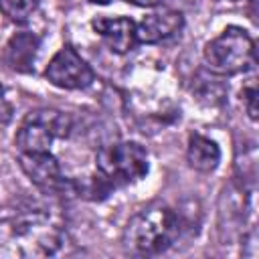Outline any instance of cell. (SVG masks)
<instances>
[{
  "mask_svg": "<svg viewBox=\"0 0 259 259\" xmlns=\"http://www.w3.org/2000/svg\"><path fill=\"white\" fill-rule=\"evenodd\" d=\"M243 103H245L249 117L255 121L257 119V85H255V81H251L249 85L243 87Z\"/></svg>",
  "mask_w": 259,
  "mask_h": 259,
  "instance_id": "obj_13",
  "label": "cell"
},
{
  "mask_svg": "<svg viewBox=\"0 0 259 259\" xmlns=\"http://www.w3.org/2000/svg\"><path fill=\"white\" fill-rule=\"evenodd\" d=\"M202 57L204 65L217 75L245 73L255 65V42L245 28L227 26L204 45Z\"/></svg>",
  "mask_w": 259,
  "mask_h": 259,
  "instance_id": "obj_3",
  "label": "cell"
},
{
  "mask_svg": "<svg viewBox=\"0 0 259 259\" xmlns=\"http://www.w3.org/2000/svg\"><path fill=\"white\" fill-rule=\"evenodd\" d=\"M45 77L51 85L61 89H85L93 83V69L79 57L73 47H63L47 65Z\"/></svg>",
  "mask_w": 259,
  "mask_h": 259,
  "instance_id": "obj_6",
  "label": "cell"
},
{
  "mask_svg": "<svg viewBox=\"0 0 259 259\" xmlns=\"http://www.w3.org/2000/svg\"><path fill=\"white\" fill-rule=\"evenodd\" d=\"M38 49V38L30 32L14 34L6 45V63L20 73H28L34 63V55Z\"/></svg>",
  "mask_w": 259,
  "mask_h": 259,
  "instance_id": "obj_11",
  "label": "cell"
},
{
  "mask_svg": "<svg viewBox=\"0 0 259 259\" xmlns=\"http://www.w3.org/2000/svg\"><path fill=\"white\" fill-rule=\"evenodd\" d=\"M148 170V154L138 142H117L97 152V172L113 186L138 182Z\"/></svg>",
  "mask_w": 259,
  "mask_h": 259,
  "instance_id": "obj_4",
  "label": "cell"
},
{
  "mask_svg": "<svg viewBox=\"0 0 259 259\" xmlns=\"http://www.w3.org/2000/svg\"><path fill=\"white\" fill-rule=\"evenodd\" d=\"M186 160L190 168L198 172H210L221 162V150L214 140L200 136V134H192L186 146Z\"/></svg>",
  "mask_w": 259,
  "mask_h": 259,
  "instance_id": "obj_10",
  "label": "cell"
},
{
  "mask_svg": "<svg viewBox=\"0 0 259 259\" xmlns=\"http://www.w3.org/2000/svg\"><path fill=\"white\" fill-rule=\"evenodd\" d=\"M4 241L20 257L55 255L63 245V229L42 208L24 210L4 225Z\"/></svg>",
  "mask_w": 259,
  "mask_h": 259,
  "instance_id": "obj_1",
  "label": "cell"
},
{
  "mask_svg": "<svg viewBox=\"0 0 259 259\" xmlns=\"http://www.w3.org/2000/svg\"><path fill=\"white\" fill-rule=\"evenodd\" d=\"M125 2L136 4V6H156V4L162 2V0H125Z\"/></svg>",
  "mask_w": 259,
  "mask_h": 259,
  "instance_id": "obj_15",
  "label": "cell"
},
{
  "mask_svg": "<svg viewBox=\"0 0 259 259\" xmlns=\"http://www.w3.org/2000/svg\"><path fill=\"white\" fill-rule=\"evenodd\" d=\"M20 168L26 178L40 190H57L63 186V174L57 158L47 152H20Z\"/></svg>",
  "mask_w": 259,
  "mask_h": 259,
  "instance_id": "obj_8",
  "label": "cell"
},
{
  "mask_svg": "<svg viewBox=\"0 0 259 259\" xmlns=\"http://www.w3.org/2000/svg\"><path fill=\"white\" fill-rule=\"evenodd\" d=\"M12 119V105L4 97V87L0 85V125H6Z\"/></svg>",
  "mask_w": 259,
  "mask_h": 259,
  "instance_id": "obj_14",
  "label": "cell"
},
{
  "mask_svg": "<svg viewBox=\"0 0 259 259\" xmlns=\"http://www.w3.org/2000/svg\"><path fill=\"white\" fill-rule=\"evenodd\" d=\"M180 221L168 206H150L134 214L123 231V243L138 255H160L176 241Z\"/></svg>",
  "mask_w": 259,
  "mask_h": 259,
  "instance_id": "obj_2",
  "label": "cell"
},
{
  "mask_svg": "<svg viewBox=\"0 0 259 259\" xmlns=\"http://www.w3.org/2000/svg\"><path fill=\"white\" fill-rule=\"evenodd\" d=\"M38 0H0V12L12 22H24L36 10Z\"/></svg>",
  "mask_w": 259,
  "mask_h": 259,
  "instance_id": "obj_12",
  "label": "cell"
},
{
  "mask_svg": "<svg viewBox=\"0 0 259 259\" xmlns=\"http://www.w3.org/2000/svg\"><path fill=\"white\" fill-rule=\"evenodd\" d=\"M91 26L115 55H125L138 45L136 22L127 16H97L91 20Z\"/></svg>",
  "mask_w": 259,
  "mask_h": 259,
  "instance_id": "obj_7",
  "label": "cell"
},
{
  "mask_svg": "<svg viewBox=\"0 0 259 259\" xmlns=\"http://www.w3.org/2000/svg\"><path fill=\"white\" fill-rule=\"evenodd\" d=\"M89 2H93V4H109L111 0H89Z\"/></svg>",
  "mask_w": 259,
  "mask_h": 259,
  "instance_id": "obj_16",
  "label": "cell"
},
{
  "mask_svg": "<svg viewBox=\"0 0 259 259\" xmlns=\"http://www.w3.org/2000/svg\"><path fill=\"white\" fill-rule=\"evenodd\" d=\"M71 119L55 109L30 111L16 132V146L20 152H47L59 138H67Z\"/></svg>",
  "mask_w": 259,
  "mask_h": 259,
  "instance_id": "obj_5",
  "label": "cell"
},
{
  "mask_svg": "<svg viewBox=\"0 0 259 259\" xmlns=\"http://www.w3.org/2000/svg\"><path fill=\"white\" fill-rule=\"evenodd\" d=\"M182 26H184V16L178 10H162V12L148 14L136 24L138 42L156 45V42L168 40L174 34H178Z\"/></svg>",
  "mask_w": 259,
  "mask_h": 259,
  "instance_id": "obj_9",
  "label": "cell"
}]
</instances>
